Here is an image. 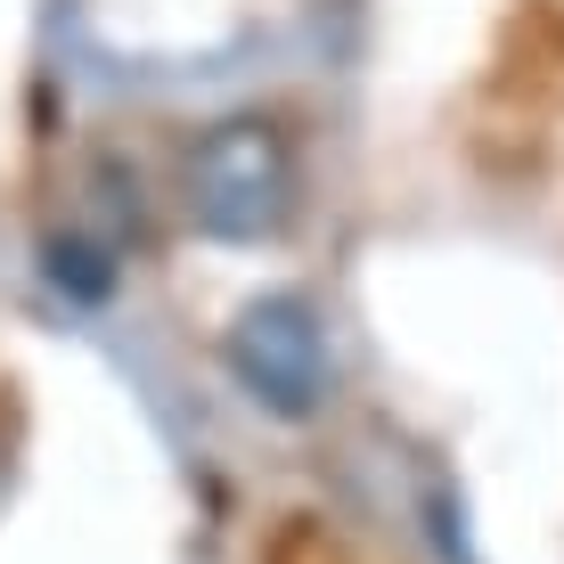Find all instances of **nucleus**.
Here are the masks:
<instances>
[{"instance_id":"2","label":"nucleus","mask_w":564,"mask_h":564,"mask_svg":"<svg viewBox=\"0 0 564 564\" xmlns=\"http://www.w3.org/2000/svg\"><path fill=\"white\" fill-rule=\"evenodd\" d=\"M221 352H229V377H238L270 417H319L327 384H336V368H327V327L303 295L246 303Z\"/></svg>"},{"instance_id":"1","label":"nucleus","mask_w":564,"mask_h":564,"mask_svg":"<svg viewBox=\"0 0 564 564\" xmlns=\"http://www.w3.org/2000/svg\"><path fill=\"white\" fill-rule=\"evenodd\" d=\"M181 205L205 238H229V246L279 238L286 213H295V155H286L279 123H262V115L213 123L181 164Z\"/></svg>"},{"instance_id":"3","label":"nucleus","mask_w":564,"mask_h":564,"mask_svg":"<svg viewBox=\"0 0 564 564\" xmlns=\"http://www.w3.org/2000/svg\"><path fill=\"white\" fill-rule=\"evenodd\" d=\"M50 279H57V286H74V295H107L115 270L90 254V246H50Z\"/></svg>"}]
</instances>
